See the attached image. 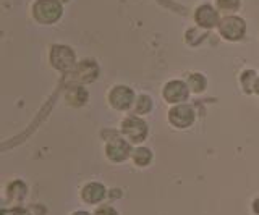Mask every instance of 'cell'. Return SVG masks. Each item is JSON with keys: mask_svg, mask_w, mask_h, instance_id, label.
Masks as SVG:
<instances>
[{"mask_svg": "<svg viewBox=\"0 0 259 215\" xmlns=\"http://www.w3.org/2000/svg\"><path fill=\"white\" fill-rule=\"evenodd\" d=\"M121 131H123L125 138L132 144H138V142H143L146 136H148V123L143 118L132 115L125 118L123 125H121Z\"/></svg>", "mask_w": 259, "mask_h": 215, "instance_id": "cell-1", "label": "cell"}, {"mask_svg": "<svg viewBox=\"0 0 259 215\" xmlns=\"http://www.w3.org/2000/svg\"><path fill=\"white\" fill-rule=\"evenodd\" d=\"M62 17V5L57 0H37L34 5V18L39 23H55Z\"/></svg>", "mask_w": 259, "mask_h": 215, "instance_id": "cell-2", "label": "cell"}, {"mask_svg": "<svg viewBox=\"0 0 259 215\" xmlns=\"http://www.w3.org/2000/svg\"><path fill=\"white\" fill-rule=\"evenodd\" d=\"M51 63L60 71H70L75 67V52L67 45H54L51 50Z\"/></svg>", "mask_w": 259, "mask_h": 215, "instance_id": "cell-3", "label": "cell"}, {"mask_svg": "<svg viewBox=\"0 0 259 215\" xmlns=\"http://www.w3.org/2000/svg\"><path fill=\"white\" fill-rule=\"evenodd\" d=\"M132 142L123 138H112L105 144V155L112 162H123L132 155Z\"/></svg>", "mask_w": 259, "mask_h": 215, "instance_id": "cell-4", "label": "cell"}, {"mask_svg": "<svg viewBox=\"0 0 259 215\" xmlns=\"http://www.w3.org/2000/svg\"><path fill=\"white\" fill-rule=\"evenodd\" d=\"M245 29H246L245 21L238 17H227L219 23V33L227 41H238L245 34Z\"/></svg>", "mask_w": 259, "mask_h": 215, "instance_id": "cell-5", "label": "cell"}, {"mask_svg": "<svg viewBox=\"0 0 259 215\" xmlns=\"http://www.w3.org/2000/svg\"><path fill=\"white\" fill-rule=\"evenodd\" d=\"M168 120L175 126V128L183 130V128H188V126H191L194 123V120H196V112H194L193 107L180 103V105L174 107L168 112Z\"/></svg>", "mask_w": 259, "mask_h": 215, "instance_id": "cell-6", "label": "cell"}, {"mask_svg": "<svg viewBox=\"0 0 259 215\" xmlns=\"http://www.w3.org/2000/svg\"><path fill=\"white\" fill-rule=\"evenodd\" d=\"M109 102L113 109L117 110H126L133 105L135 102V92L128 86H115L109 94Z\"/></svg>", "mask_w": 259, "mask_h": 215, "instance_id": "cell-7", "label": "cell"}, {"mask_svg": "<svg viewBox=\"0 0 259 215\" xmlns=\"http://www.w3.org/2000/svg\"><path fill=\"white\" fill-rule=\"evenodd\" d=\"M105 196H107V189L97 181H89L83 186V189H81V199L89 205L101 204Z\"/></svg>", "mask_w": 259, "mask_h": 215, "instance_id": "cell-8", "label": "cell"}, {"mask_svg": "<svg viewBox=\"0 0 259 215\" xmlns=\"http://www.w3.org/2000/svg\"><path fill=\"white\" fill-rule=\"evenodd\" d=\"M164 99L168 103H180L188 99V86H186L183 81H178V79H174L165 84L164 87Z\"/></svg>", "mask_w": 259, "mask_h": 215, "instance_id": "cell-9", "label": "cell"}, {"mask_svg": "<svg viewBox=\"0 0 259 215\" xmlns=\"http://www.w3.org/2000/svg\"><path fill=\"white\" fill-rule=\"evenodd\" d=\"M196 21L202 28H214L219 23V15L210 5H201L196 10Z\"/></svg>", "mask_w": 259, "mask_h": 215, "instance_id": "cell-10", "label": "cell"}, {"mask_svg": "<svg viewBox=\"0 0 259 215\" xmlns=\"http://www.w3.org/2000/svg\"><path fill=\"white\" fill-rule=\"evenodd\" d=\"M76 75L81 81H93L97 75V67L93 60H84L83 63H79V67L76 68Z\"/></svg>", "mask_w": 259, "mask_h": 215, "instance_id": "cell-11", "label": "cell"}, {"mask_svg": "<svg viewBox=\"0 0 259 215\" xmlns=\"http://www.w3.org/2000/svg\"><path fill=\"white\" fill-rule=\"evenodd\" d=\"M132 160L138 167H148L152 160V152L148 147H136L132 152Z\"/></svg>", "mask_w": 259, "mask_h": 215, "instance_id": "cell-12", "label": "cell"}, {"mask_svg": "<svg viewBox=\"0 0 259 215\" xmlns=\"http://www.w3.org/2000/svg\"><path fill=\"white\" fill-rule=\"evenodd\" d=\"M88 99V92L83 89V87H79V86H75V87H71V89L67 92V100L71 103V105H83V103L86 102Z\"/></svg>", "mask_w": 259, "mask_h": 215, "instance_id": "cell-13", "label": "cell"}, {"mask_svg": "<svg viewBox=\"0 0 259 215\" xmlns=\"http://www.w3.org/2000/svg\"><path fill=\"white\" fill-rule=\"evenodd\" d=\"M7 193L12 199H15V201H21V199L28 194V186L21 181H13L8 185Z\"/></svg>", "mask_w": 259, "mask_h": 215, "instance_id": "cell-14", "label": "cell"}, {"mask_svg": "<svg viewBox=\"0 0 259 215\" xmlns=\"http://www.w3.org/2000/svg\"><path fill=\"white\" fill-rule=\"evenodd\" d=\"M188 86L191 87L193 92H202L206 87V78L202 76L201 73H194L188 78Z\"/></svg>", "mask_w": 259, "mask_h": 215, "instance_id": "cell-15", "label": "cell"}, {"mask_svg": "<svg viewBox=\"0 0 259 215\" xmlns=\"http://www.w3.org/2000/svg\"><path fill=\"white\" fill-rule=\"evenodd\" d=\"M152 109V100L149 95H140L136 100V112L138 114H148L149 110Z\"/></svg>", "mask_w": 259, "mask_h": 215, "instance_id": "cell-16", "label": "cell"}, {"mask_svg": "<svg viewBox=\"0 0 259 215\" xmlns=\"http://www.w3.org/2000/svg\"><path fill=\"white\" fill-rule=\"evenodd\" d=\"M217 5L221 10H237L240 2L238 0H217Z\"/></svg>", "mask_w": 259, "mask_h": 215, "instance_id": "cell-17", "label": "cell"}, {"mask_svg": "<svg viewBox=\"0 0 259 215\" xmlns=\"http://www.w3.org/2000/svg\"><path fill=\"white\" fill-rule=\"evenodd\" d=\"M93 215H118V212L113 209L112 205H107V204H102V205H99L96 209V212L93 213Z\"/></svg>", "mask_w": 259, "mask_h": 215, "instance_id": "cell-18", "label": "cell"}, {"mask_svg": "<svg viewBox=\"0 0 259 215\" xmlns=\"http://www.w3.org/2000/svg\"><path fill=\"white\" fill-rule=\"evenodd\" d=\"M4 215H31V213L24 209H12V210H5Z\"/></svg>", "mask_w": 259, "mask_h": 215, "instance_id": "cell-19", "label": "cell"}, {"mask_svg": "<svg viewBox=\"0 0 259 215\" xmlns=\"http://www.w3.org/2000/svg\"><path fill=\"white\" fill-rule=\"evenodd\" d=\"M71 215H91V213H88V212H84V210H76V212H73Z\"/></svg>", "mask_w": 259, "mask_h": 215, "instance_id": "cell-20", "label": "cell"}, {"mask_svg": "<svg viewBox=\"0 0 259 215\" xmlns=\"http://www.w3.org/2000/svg\"><path fill=\"white\" fill-rule=\"evenodd\" d=\"M254 212L259 213V199H256V201H254Z\"/></svg>", "mask_w": 259, "mask_h": 215, "instance_id": "cell-21", "label": "cell"}, {"mask_svg": "<svg viewBox=\"0 0 259 215\" xmlns=\"http://www.w3.org/2000/svg\"><path fill=\"white\" fill-rule=\"evenodd\" d=\"M254 91H256V94L259 95V78L256 79V83H254Z\"/></svg>", "mask_w": 259, "mask_h": 215, "instance_id": "cell-22", "label": "cell"}]
</instances>
